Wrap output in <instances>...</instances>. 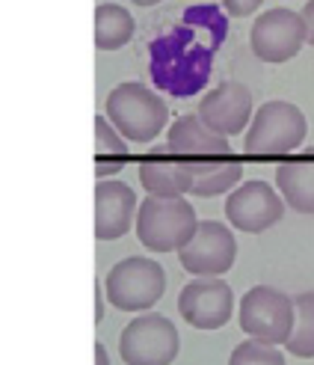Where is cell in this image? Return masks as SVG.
Wrapping results in <instances>:
<instances>
[{
	"label": "cell",
	"instance_id": "cell-21",
	"mask_svg": "<svg viewBox=\"0 0 314 365\" xmlns=\"http://www.w3.org/2000/svg\"><path fill=\"white\" fill-rule=\"evenodd\" d=\"M219 4H223V9L231 18H246V15H252L258 6H261L264 0H219Z\"/></svg>",
	"mask_w": 314,
	"mask_h": 365
},
{
	"label": "cell",
	"instance_id": "cell-20",
	"mask_svg": "<svg viewBox=\"0 0 314 365\" xmlns=\"http://www.w3.org/2000/svg\"><path fill=\"white\" fill-rule=\"evenodd\" d=\"M229 365H288L285 354L276 348V344H264L255 339H244L231 351Z\"/></svg>",
	"mask_w": 314,
	"mask_h": 365
},
{
	"label": "cell",
	"instance_id": "cell-10",
	"mask_svg": "<svg viewBox=\"0 0 314 365\" xmlns=\"http://www.w3.org/2000/svg\"><path fill=\"white\" fill-rule=\"evenodd\" d=\"M226 217H229V226L258 235V232H267L285 217V199L267 181H258V178L244 181V185H237L229 193Z\"/></svg>",
	"mask_w": 314,
	"mask_h": 365
},
{
	"label": "cell",
	"instance_id": "cell-24",
	"mask_svg": "<svg viewBox=\"0 0 314 365\" xmlns=\"http://www.w3.org/2000/svg\"><path fill=\"white\" fill-rule=\"evenodd\" d=\"M95 365H110V354L101 341H95Z\"/></svg>",
	"mask_w": 314,
	"mask_h": 365
},
{
	"label": "cell",
	"instance_id": "cell-4",
	"mask_svg": "<svg viewBox=\"0 0 314 365\" xmlns=\"http://www.w3.org/2000/svg\"><path fill=\"white\" fill-rule=\"evenodd\" d=\"M104 294L119 312H149L166 294V270L145 255H127L104 277Z\"/></svg>",
	"mask_w": 314,
	"mask_h": 365
},
{
	"label": "cell",
	"instance_id": "cell-14",
	"mask_svg": "<svg viewBox=\"0 0 314 365\" xmlns=\"http://www.w3.org/2000/svg\"><path fill=\"white\" fill-rule=\"evenodd\" d=\"M140 185L157 199H184L193 190L190 163L178 155H152L140 163Z\"/></svg>",
	"mask_w": 314,
	"mask_h": 365
},
{
	"label": "cell",
	"instance_id": "cell-11",
	"mask_svg": "<svg viewBox=\"0 0 314 365\" xmlns=\"http://www.w3.org/2000/svg\"><path fill=\"white\" fill-rule=\"evenodd\" d=\"M252 89L240 81H226L214 86L211 93L202 96L199 101V119L205 122L214 134L234 137L252 122Z\"/></svg>",
	"mask_w": 314,
	"mask_h": 365
},
{
	"label": "cell",
	"instance_id": "cell-9",
	"mask_svg": "<svg viewBox=\"0 0 314 365\" xmlns=\"http://www.w3.org/2000/svg\"><path fill=\"white\" fill-rule=\"evenodd\" d=\"M237 241L234 232L219 220H202L193 241L178 252L181 267L193 277H223L234 267Z\"/></svg>",
	"mask_w": 314,
	"mask_h": 365
},
{
	"label": "cell",
	"instance_id": "cell-8",
	"mask_svg": "<svg viewBox=\"0 0 314 365\" xmlns=\"http://www.w3.org/2000/svg\"><path fill=\"white\" fill-rule=\"evenodd\" d=\"M178 312L196 330H223L234 315V291L219 277H196L181 288Z\"/></svg>",
	"mask_w": 314,
	"mask_h": 365
},
{
	"label": "cell",
	"instance_id": "cell-18",
	"mask_svg": "<svg viewBox=\"0 0 314 365\" xmlns=\"http://www.w3.org/2000/svg\"><path fill=\"white\" fill-rule=\"evenodd\" d=\"M293 306H297V324L285 348L297 359H314V291H300Z\"/></svg>",
	"mask_w": 314,
	"mask_h": 365
},
{
	"label": "cell",
	"instance_id": "cell-6",
	"mask_svg": "<svg viewBox=\"0 0 314 365\" xmlns=\"http://www.w3.org/2000/svg\"><path fill=\"white\" fill-rule=\"evenodd\" d=\"M181 351L178 327L157 312H142L119 336V356L125 365H172Z\"/></svg>",
	"mask_w": 314,
	"mask_h": 365
},
{
	"label": "cell",
	"instance_id": "cell-25",
	"mask_svg": "<svg viewBox=\"0 0 314 365\" xmlns=\"http://www.w3.org/2000/svg\"><path fill=\"white\" fill-rule=\"evenodd\" d=\"M131 4H137V6H157V4H163V0H131Z\"/></svg>",
	"mask_w": 314,
	"mask_h": 365
},
{
	"label": "cell",
	"instance_id": "cell-16",
	"mask_svg": "<svg viewBox=\"0 0 314 365\" xmlns=\"http://www.w3.org/2000/svg\"><path fill=\"white\" fill-rule=\"evenodd\" d=\"M193 173V196L214 199L219 193H231L237 187L244 167L237 158H205V160H187Z\"/></svg>",
	"mask_w": 314,
	"mask_h": 365
},
{
	"label": "cell",
	"instance_id": "cell-17",
	"mask_svg": "<svg viewBox=\"0 0 314 365\" xmlns=\"http://www.w3.org/2000/svg\"><path fill=\"white\" fill-rule=\"evenodd\" d=\"M134 15L119 4H101L95 9V45L101 51H119L134 39Z\"/></svg>",
	"mask_w": 314,
	"mask_h": 365
},
{
	"label": "cell",
	"instance_id": "cell-7",
	"mask_svg": "<svg viewBox=\"0 0 314 365\" xmlns=\"http://www.w3.org/2000/svg\"><path fill=\"white\" fill-rule=\"evenodd\" d=\"M305 45L303 15L288 6L267 9L255 18L249 30V48L261 63H288Z\"/></svg>",
	"mask_w": 314,
	"mask_h": 365
},
{
	"label": "cell",
	"instance_id": "cell-22",
	"mask_svg": "<svg viewBox=\"0 0 314 365\" xmlns=\"http://www.w3.org/2000/svg\"><path fill=\"white\" fill-rule=\"evenodd\" d=\"M300 15H303V24H305V42L314 48V0H308Z\"/></svg>",
	"mask_w": 314,
	"mask_h": 365
},
{
	"label": "cell",
	"instance_id": "cell-3",
	"mask_svg": "<svg viewBox=\"0 0 314 365\" xmlns=\"http://www.w3.org/2000/svg\"><path fill=\"white\" fill-rule=\"evenodd\" d=\"M237 321H240V330H244L249 339L282 348V344H288L293 336L297 306H293V297L279 288L255 285L240 297Z\"/></svg>",
	"mask_w": 314,
	"mask_h": 365
},
{
	"label": "cell",
	"instance_id": "cell-2",
	"mask_svg": "<svg viewBox=\"0 0 314 365\" xmlns=\"http://www.w3.org/2000/svg\"><path fill=\"white\" fill-rule=\"evenodd\" d=\"M199 229L196 208L187 199L149 196L137 211V238L152 252H181Z\"/></svg>",
	"mask_w": 314,
	"mask_h": 365
},
{
	"label": "cell",
	"instance_id": "cell-5",
	"mask_svg": "<svg viewBox=\"0 0 314 365\" xmlns=\"http://www.w3.org/2000/svg\"><path fill=\"white\" fill-rule=\"evenodd\" d=\"M305 113L291 101H267L255 110L244 137L246 155H288L305 143Z\"/></svg>",
	"mask_w": 314,
	"mask_h": 365
},
{
	"label": "cell",
	"instance_id": "cell-23",
	"mask_svg": "<svg viewBox=\"0 0 314 365\" xmlns=\"http://www.w3.org/2000/svg\"><path fill=\"white\" fill-rule=\"evenodd\" d=\"M104 297H107L104 288H98V291H95V321H98V324L104 321Z\"/></svg>",
	"mask_w": 314,
	"mask_h": 365
},
{
	"label": "cell",
	"instance_id": "cell-13",
	"mask_svg": "<svg viewBox=\"0 0 314 365\" xmlns=\"http://www.w3.org/2000/svg\"><path fill=\"white\" fill-rule=\"evenodd\" d=\"M166 145H169V155H178L184 160H205V158H229L231 155L229 140L214 134L211 128L199 119V113L178 116L169 125Z\"/></svg>",
	"mask_w": 314,
	"mask_h": 365
},
{
	"label": "cell",
	"instance_id": "cell-19",
	"mask_svg": "<svg viewBox=\"0 0 314 365\" xmlns=\"http://www.w3.org/2000/svg\"><path fill=\"white\" fill-rule=\"evenodd\" d=\"M95 155H98L95 170L107 167V158H110V163H116V167L122 170V163L127 158V140L110 125L107 116H95Z\"/></svg>",
	"mask_w": 314,
	"mask_h": 365
},
{
	"label": "cell",
	"instance_id": "cell-15",
	"mask_svg": "<svg viewBox=\"0 0 314 365\" xmlns=\"http://www.w3.org/2000/svg\"><path fill=\"white\" fill-rule=\"evenodd\" d=\"M276 190L297 214L314 217V152L285 160L276 170Z\"/></svg>",
	"mask_w": 314,
	"mask_h": 365
},
{
	"label": "cell",
	"instance_id": "cell-1",
	"mask_svg": "<svg viewBox=\"0 0 314 365\" xmlns=\"http://www.w3.org/2000/svg\"><path fill=\"white\" fill-rule=\"evenodd\" d=\"M104 116L127 143H152L169 122V107L155 89L127 81L110 89Z\"/></svg>",
	"mask_w": 314,
	"mask_h": 365
},
{
	"label": "cell",
	"instance_id": "cell-12",
	"mask_svg": "<svg viewBox=\"0 0 314 365\" xmlns=\"http://www.w3.org/2000/svg\"><path fill=\"white\" fill-rule=\"evenodd\" d=\"M140 205L137 193L119 178H104L95 185V238L116 241L131 232Z\"/></svg>",
	"mask_w": 314,
	"mask_h": 365
}]
</instances>
